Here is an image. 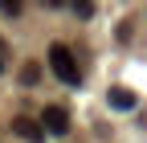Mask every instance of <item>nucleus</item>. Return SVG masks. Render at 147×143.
<instances>
[{
	"label": "nucleus",
	"instance_id": "obj_1",
	"mask_svg": "<svg viewBox=\"0 0 147 143\" xmlns=\"http://www.w3.org/2000/svg\"><path fill=\"white\" fill-rule=\"evenodd\" d=\"M49 65H53V74H57L65 86H78V78H82L78 74V57H74L65 45H53L49 49Z\"/></svg>",
	"mask_w": 147,
	"mask_h": 143
},
{
	"label": "nucleus",
	"instance_id": "obj_2",
	"mask_svg": "<svg viewBox=\"0 0 147 143\" xmlns=\"http://www.w3.org/2000/svg\"><path fill=\"white\" fill-rule=\"evenodd\" d=\"M41 127H45V135H65V131H69V115H65V106H45Z\"/></svg>",
	"mask_w": 147,
	"mask_h": 143
},
{
	"label": "nucleus",
	"instance_id": "obj_3",
	"mask_svg": "<svg viewBox=\"0 0 147 143\" xmlns=\"http://www.w3.org/2000/svg\"><path fill=\"white\" fill-rule=\"evenodd\" d=\"M12 131L21 135V139H29V143H41V139H45L41 119H25V115H16V119H12Z\"/></svg>",
	"mask_w": 147,
	"mask_h": 143
},
{
	"label": "nucleus",
	"instance_id": "obj_4",
	"mask_svg": "<svg viewBox=\"0 0 147 143\" xmlns=\"http://www.w3.org/2000/svg\"><path fill=\"white\" fill-rule=\"evenodd\" d=\"M106 102L115 106V111H131V106H135V94L127 90V86H110V90H106Z\"/></svg>",
	"mask_w": 147,
	"mask_h": 143
},
{
	"label": "nucleus",
	"instance_id": "obj_5",
	"mask_svg": "<svg viewBox=\"0 0 147 143\" xmlns=\"http://www.w3.org/2000/svg\"><path fill=\"white\" fill-rule=\"evenodd\" d=\"M21 82L25 86H37V82H41V61H25L21 65Z\"/></svg>",
	"mask_w": 147,
	"mask_h": 143
},
{
	"label": "nucleus",
	"instance_id": "obj_6",
	"mask_svg": "<svg viewBox=\"0 0 147 143\" xmlns=\"http://www.w3.org/2000/svg\"><path fill=\"white\" fill-rule=\"evenodd\" d=\"M0 12L4 16H21V0H0Z\"/></svg>",
	"mask_w": 147,
	"mask_h": 143
},
{
	"label": "nucleus",
	"instance_id": "obj_7",
	"mask_svg": "<svg viewBox=\"0 0 147 143\" xmlns=\"http://www.w3.org/2000/svg\"><path fill=\"white\" fill-rule=\"evenodd\" d=\"M69 4H74V12H78V16H90V12H94L90 0H69Z\"/></svg>",
	"mask_w": 147,
	"mask_h": 143
},
{
	"label": "nucleus",
	"instance_id": "obj_8",
	"mask_svg": "<svg viewBox=\"0 0 147 143\" xmlns=\"http://www.w3.org/2000/svg\"><path fill=\"white\" fill-rule=\"evenodd\" d=\"M41 4H45V8H57V4H61V0H41Z\"/></svg>",
	"mask_w": 147,
	"mask_h": 143
},
{
	"label": "nucleus",
	"instance_id": "obj_9",
	"mask_svg": "<svg viewBox=\"0 0 147 143\" xmlns=\"http://www.w3.org/2000/svg\"><path fill=\"white\" fill-rule=\"evenodd\" d=\"M0 45H4V41H0Z\"/></svg>",
	"mask_w": 147,
	"mask_h": 143
}]
</instances>
